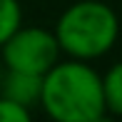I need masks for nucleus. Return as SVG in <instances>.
I'll use <instances>...</instances> for the list:
<instances>
[{"instance_id": "nucleus-1", "label": "nucleus", "mask_w": 122, "mask_h": 122, "mask_svg": "<svg viewBox=\"0 0 122 122\" xmlns=\"http://www.w3.org/2000/svg\"><path fill=\"white\" fill-rule=\"evenodd\" d=\"M40 105L52 122H92L107 112L100 75L80 60H60L42 77Z\"/></svg>"}, {"instance_id": "nucleus-2", "label": "nucleus", "mask_w": 122, "mask_h": 122, "mask_svg": "<svg viewBox=\"0 0 122 122\" xmlns=\"http://www.w3.org/2000/svg\"><path fill=\"white\" fill-rule=\"evenodd\" d=\"M117 30V15L110 5L100 0H80L60 15L52 35L62 55H67L70 60L87 62L112 50Z\"/></svg>"}, {"instance_id": "nucleus-3", "label": "nucleus", "mask_w": 122, "mask_h": 122, "mask_svg": "<svg viewBox=\"0 0 122 122\" xmlns=\"http://www.w3.org/2000/svg\"><path fill=\"white\" fill-rule=\"evenodd\" d=\"M60 47L52 30L42 27H23L20 25L8 40L0 45V62L5 70L25 75L45 77L55 65L60 62Z\"/></svg>"}, {"instance_id": "nucleus-4", "label": "nucleus", "mask_w": 122, "mask_h": 122, "mask_svg": "<svg viewBox=\"0 0 122 122\" xmlns=\"http://www.w3.org/2000/svg\"><path fill=\"white\" fill-rule=\"evenodd\" d=\"M40 92H42L40 75H25L3 67V77H0V97L3 100L30 110L32 105H40Z\"/></svg>"}, {"instance_id": "nucleus-5", "label": "nucleus", "mask_w": 122, "mask_h": 122, "mask_svg": "<svg viewBox=\"0 0 122 122\" xmlns=\"http://www.w3.org/2000/svg\"><path fill=\"white\" fill-rule=\"evenodd\" d=\"M100 87H102V102L105 110L115 117L122 115V67L112 65L105 75H100Z\"/></svg>"}, {"instance_id": "nucleus-6", "label": "nucleus", "mask_w": 122, "mask_h": 122, "mask_svg": "<svg viewBox=\"0 0 122 122\" xmlns=\"http://www.w3.org/2000/svg\"><path fill=\"white\" fill-rule=\"evenodd\" d=\"M23 25V10L18 0H0V45Z\"/></svg>"}, {"instance_id": "nucleus-7", "label": "nucleus", "mask_w": 122, "mask_h": 122, "mask_svg": "<svg viewBox=\"0 0 122 122\" xmlns=\"http://www.w3.org/2000/svg\"><path fill=\"white\" fill-rule=\"evenodd\" d=\"M0 122H32V120H30V110L0 97Z\"/></svg>"}, {"instance_id": "nucleus-8", "label": "nucleus", "mask_w": 122, "mask_h": 122, "mask_svg": "<svg viewBox=\"0 0 122 122\" xmlns=\"http://www.w3.org/2000/svg\"><path fill=\"white\" fill-rule=\"evenodd\" d=\"M92 122H117V117H115V115H110V112H102L100 117H95Z\"/></svg>"}, {"instance_id": "nucleus-9", "label": "nucleus", "mask_w": 122, "mask_h": 122, "mask_svg": "<svg viewBox=\"0 0 122 122\" xmlns=\"http://www.w3.org/2000/svg\"><path fill=\"white\" fill-rule=\"evenodd\" d=\"M0 77H3V62H0Z\"/></svg>"}]
</instances>
